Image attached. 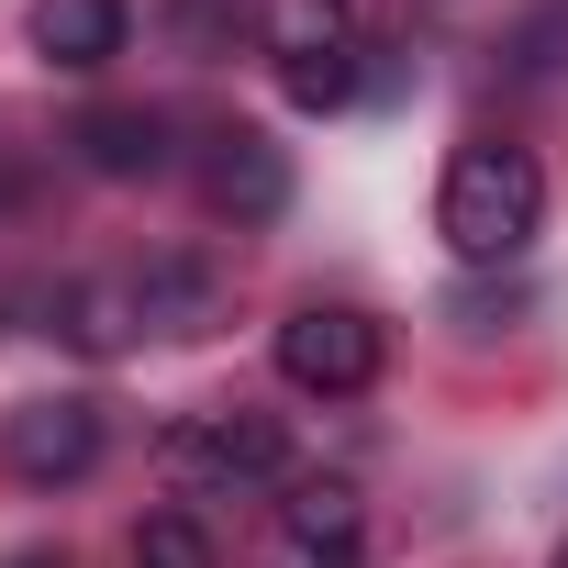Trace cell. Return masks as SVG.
Returning <instances> with one entry per match:
<instances>
[{
    "label": "cell",
    "instance_id": "cell-1",
    "mask_svg": "<svg viewBox=\"0 0 568 568\" xmlns=\"http://www.w3.org/2000/svg\"><path fill=\"white\" fill-rule=\"evenodd\" d=\"M435 234L468 256V267H513L535 234H546V168L501 134H468L446 156V190H435Z\"/></svg>",
    "mask_w": 568,
    "mask_h": 568
},
{
    "label": "cell",
    "instance_id": "cell-2",
    "mask_svg": "<svg viewBox=\"0 0 568 568\" xmlns=\"http://www.w3.org/2000/svg\"><path fill=\"white\" fill-rule=\"evenodd\" d=\"M267 57L291 112H346L368 90V34L346 0H267Z\"/></svg>",
    "mask_w": 568,
    "mask_h": 568
},
{
    "label": "cell",
    "instance_id": "cell-3",
    "mask_svg": "<svg viewBox=\"0 0 568 568\" xmlns=\"http://www.w3.org/2000/svg\"><path fill=\"white\" fill-rule=\"evenodd\" d=\"M156 468H168V490H256L291 468V435H278V413L223 402V413H179L156 435Z\"/></svg>",
    "mask_w": 568,
    "mask_h": 568
},
{
    "label": "cell",
    "instance_id": "cell-4",
    "mask_svg": "<svg viewBox=\"0 0 568 568\" xmlns=\"http://www.w3.org/2000/svg\"><path fill=\"white\" fill-rule=\"evenodd\" d=\"M278 379L313 390V402H357L379 379V324L357 302H302L291 324H278Z\"/></svg>",
    "mask_w": 568,
    "mask_h": 568
},
{
    "label": "cell",
    "instance_id": "cell-5",
    "mask_svg": "<svg viewBox=\"0 0 568 568\" xmlns=\"http://www.w3.org/2000/svg\"><path fill=\"white\" fill-rule=\"evenodd\" d=\"M0 468H12L23 490H68L101 468V402L57 390V402H23L12 424H0Z\"/></svg>",
    "mask_w": 568,
    "mask_h": 568
},
{
    "label": "cell",
    "instance_id": "cell-6",
    "mask_svg": "<svg viewBox=\"0 0 568 568\" xmlns=\"http://www.w3.org/2000/svg\"><path fill=\"white\" fill-rule=\"evenodd\" d=\"M201 201H212L234 234H256V223L291 212V156H278L267 134H245V123H223V134L201 145Z\"/></svg>",
    "mask_w": 568,
    "mask_h": 568
},
{
    "label": "cell",
    "instance_id": "cell-7",
    "mask_svg": "<svg viewBox=\"0 0 568 568\" xmlns=\"http://www.w3.org/2000/svg\"><path fill=\"white\" fill-rule=\"evenodd\" d=\"M123 45H134V0H34V57H45V68L90 79V68H112Z\"/></svg>",
    "mask_w": 568,
    "mask_h": 568
},
{
    "label": "cell",
    "instance_id": "cell-8",
    "mask_svg": "<svg viewBox=\"0 0 568 568\" xmlns=\"http://www.w3.org/2000/svg\"><path fill=\"white\" fill-rule=\"evenodd\" d=\"M278 524H291V546H302L313 568H357V557H368V501H357V479H291Z\"/></svg>",
    "mask_w": 568,
    "mask_h": 568
},
{
    "label": "cell",
    "instance_id": "cell-9",
    "mask_svg": "<svg viewBox=\"0 0 568 568\" xmlns=\"http://www.w3.org/2000/svg\"><path fill=\"white\" fill-rule=\"evenodd\" d=\"M68 145H79V168H90V179H156V168H168V112L101 101V112H79V123H68Z\"/></svg>",
    "mask_w": 568,
    "mask_h": 568
},
{
    "label": "cell",
    "instance_id": "cell-10",
    "mask_svg": "<svg viewBox=\"0 0 568 568\" xmlns=\"http://www.w3.org/2000/svg\"><path fill=\"white\" fill-rule=\"evenodd\" d=\"M45 335H68L79 357H123L145 335V302H134V278H68V291L45 302Z\"/></svg>",
    "mask_w": 568,
    "mask_h": 568
},
{
    "label": "cell",
    "instance_id": "cell-11",
    "mask_svg": "<svg viewBox=\"0 0 568 568\" xmlns=\"http://www.w3.org/2000/svg\"><path fill=\"white\" fill-rule=\"evenodd\" d=\"M134 302H145V335H212L223 278L201 256H156V267H134Z\"/></svg>",
    "mask_w": 568,
    "mask_h": 568
},
{
    "label": "cell",
    "instance_id": "cell-12",
    "mask_svg": "<svg viewBox=\"0 0 568 568\" xmlns=\"http://www.w3.org/2000/svg\"><path fill=\"white\" fill-rule=\"evenodd\" d=\"M123 568H223V557H212V535H201L190 513H145V524H134V557H123Z\"/></svg>",
    "mask_w": 568,
    "mask_h": 568
},
{
    "label": "cell",
    "instance_id": "cell-13",
    "mask_svg": "<svg viewBox=\"0 0 568 568\" xmlns=\"http://www.w3.org/2000/svg\"><path fill=\"white\" fill-rule=\"evenodd\" d=\"M168 34H179L190 57H223V45L245 34V0H168Z\"/></svg>",
    "mask_w": 568,
    "mask_h": 568
},
{
    "label": "cell",
    "instance_id": "cell-14",
    "mask_svg": "<svg viewBox=\"0 0 568 568\" xmlns=\"http://www.w3.org/2000/svg\"><path fill=\"white\" fill-rule=\"evenodd\" d=\"M23 201V156H0V212H12Z\"/></svg>",
    "mask_w": 568,
    "mask_h": 568
},
{
    "label": "cell",
    "instance_id": "cell-15",
    "mask_svg": "<svg viewBox=\"0 0 568 568\" xmlns=\"http://www.w3.org/2000/svg\"><path fill=\"white\" fill-rule=\"evenodd\" d=\"M0 568H68V557H45V546H23V557H0Z\"/></svg>",
    "mask_w": 568,
    "mask_h": 568
},
{
    "label": "cell",
    "instance_id": "cell-16",
    "mask_svg": "<svg viewBox=\"0 0 568 568\" xmlns=\"http://www.w3.org/2000/svg\"><path fill=\"white\" fill-rule=\"evenodd\" d=\"M557 568H568V557H557Z\"/></svg>",
    "mask_w": 568,
    "mask_h": 568
}]
</instances>
